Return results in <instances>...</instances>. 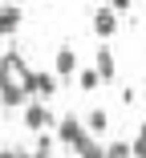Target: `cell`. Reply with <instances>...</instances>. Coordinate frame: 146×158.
<instances>
[{"mask_svg":"<svg viewBox=\"0 0 146 158\" xmlns=\"http://www.w3.org/2000/svg\"><path fill=\"white\" fill-rule=\"evenodd\" d=\"M24 126H28L33 134H41V130H49V126H53V114H49L41 102H33V106H24Z\"/></svg>","mask_w":146,"mask_h":158,"instance_id":"cell-1","label":"cell"},{"mask_svg":"<svg viewBox=\"0 0 146 158\" xmlns=\"http://www.w3.org/2000/svg\"><path fill=\"white\" fill-rule=\"evenodd\" d=\"M24 93L53 98V93H57V77H49V73H24Z\"/></svg>","mask_w":146,"mask_h":158,"instance_id":"cell-2","label":"cell"},{"mask_svg":"<svg viewBox=\"0 0 146 158\" xmlns=\"http://www.w3.org/2000/svg\"><path fill=\"white\" fill-rule=\"evenodd\" d=\"M57 73H61L65 81H73V73H77V53L65 45V49H57Z\"/></svg>","mask_w":146,"mask_h":158,"instance_id":"cell-3","label":"cell"},{"mask_svg":"<svg viewBox=\"0 0 146 158\" xmlns=\"http://www.w3.org/2000/svg\"><path fill=\"white\" fill-rule=\"evenodd\" d=\"M94 28H98V37H110L114 28H118V12L114 8H98L94 12Z\"/></svg>","mask_w":146,"mask_h":158,"instance_id":"cell-4","label":"cell"},{"mask_svg":"<svg viewBox=\"0 0 146 158\" xmlns=\"http://www.w3.org/2000/svg\"><path fill=\"white\" fill-rule=\"evenodd\" d=\"M94 69H98V77H102V81H114V77H118V73H114V69H118V65H114V53H110L106 45L98 49V65H94Z\"/></svg>","mask_w":146,"mask_h":158,"instance_id":"cell-5","label":"cell"},{"mask_svg":"<svg viewBox=\"0 0 146 158\" xmlns=\"http://www.w3.org/2000/svg\"><path fill=\"white\" fill-rule=\"evenodd\" d=\"M85 130H90L94 138L106 134V130H110V114H106V110H90V118H85Z\"/></svg>","mask_w":146,"mask_h":158,"instance_id":"cell-6","label":"cell"},{"mask_svg":"<svg viewBox=\"0 0 146 158\" xmlns=\"http://www.w3.org/2000/svg\"><path fill=\"white\" fill-rule=\"evenodd\" d=\"M24 98H28V93H24L20 85H4V89H0V102H4V110H12V106H24Z\"/></svg>","mask_w":146,"mask_h":158,"instance_id":"cell-7","label":"cell"},{"mask_svg":"<svg viewBox=\"0 0 146 158\" xmlns=\"http://www.w3.org/2000/svg\"><path fill=\"white\" fill-rule=\"evenodd\" d=\"M77 85H81L85 93H94V89L102 85V77H98V69H81V77H77Z\"/></svg>","mask_w":146,"mask_h":158,"instance_id":"cell-8","label":"cell"},{"mask_svg":"<svg viewBox=\"0 0 146 158\" xmlns=\"http://www.w3.org/2000/svg\"><path fill=\"white\" fill-rule=\"evenodd\" d=\"M16 20H20V12H16V8L0 12V37H4V33H12V28H16Z\"/></svg>","mask_w":146,"mask_h":158,"instance_id":"cell-9","label":"cell"},{"mask_svg":"<svg viewBox=\"0 0 146 158\" xmlns=\"http://www.w3.org/2000/svg\"><path fill=\"white\" fill-rule=\"evenodd\" d=\"M134 150H130V142H110L106 146V158H130Z\"/></svg>","mask_w":146,"mask_h":158,"instance_id":"cell-10","label":"cell"},{"mask_svg":"<svg viewBox=\"0 0 146 158\" xmlns=\"http://www.w3.org/2000/svg\"><path fill=\"white\" fill-rule=\"evenodd\" d=\"M130 150H134V158H146V126L138 130V138L130 142Z\"/></svg>","mask_w":146,"mask_h":158,"instance_id":"cell-11","label":"cell"},{"mask_svg":"<svg viewBox=\"0 0 146 158\" xmlns=\"http://www.w3.org/2000/svg\"><path fill=\"white\" fill-rule=\"evenodd\" d=\"M33 154H37V158H49V154H53V138H45V134H41V138H37V146H33Z\"/></svg>","mask_w":146,"mask_h":158,"instance_id":"cell-12","label":"cell"}]
</instances>
